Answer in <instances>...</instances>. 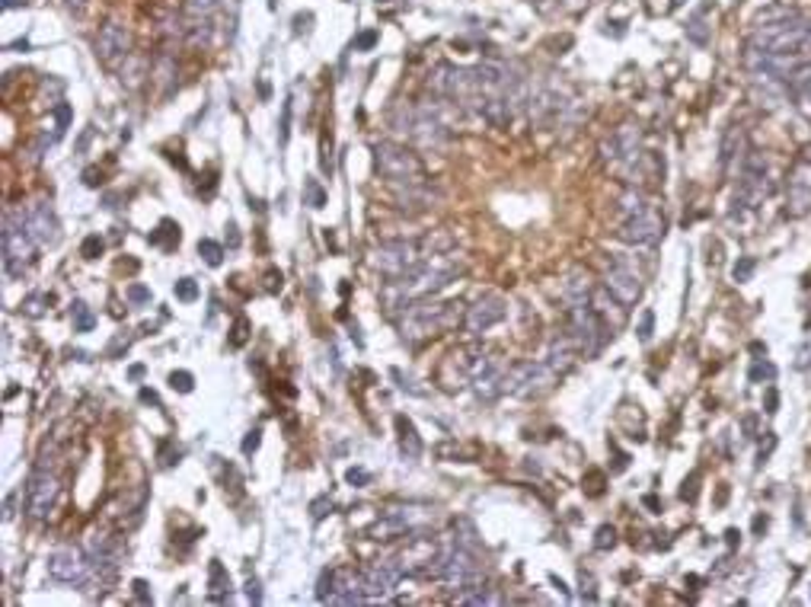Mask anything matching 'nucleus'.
I'll use <instances>...</instances> for the list:
<instances>
[{
    "label": "nucleus",
    "mask_w": 811,
    "mask_h": 607,
    "mask_svg": "<svg viewBox=\"0 0 811 607\" xmlns=\"http://www.w3.org/2000/svg\"><path fill=\"white\" fill-rule=\"evenodd\" d=\"M464 304H445L435 294L428 298H415L409 300L403 310H399V336L406 342H425L432 336L445 333V329H454L457 323H464L466 314H460Z\"/></svg>",
    "instance_id": "obj_1"
},
{
    "label": "nucleus",
    "mask_w": 811,
    "mask_h": 607,
    "mask_svg": "<svg viewBox=\"0 0 811 607\" xmlns=\"http://www.w3.org/2000/svg\"><path fill=\"white\" fill-rule=\"evenodd\" d=\"M374 163H377V173L390 186H428L425 167H422L419 157L413 151H406V147L393 144V141H384V144L374 147Z\"/></svg>",
    "instance_id": "obj_2"
},
{
    "label": "nucleus",
    "mask_w": 811,
    "mask_h": 607,
    "mask_svg": "<svg viewBox=\"0 0 811 607\" xmlns=\"http://www.w3.org/2000/svg\"><path fill=\"white\" fill-rule=\"evenodd\" d=\"M559 377L562 374L550 361H521L505 371V394L521 397V400H537L556 387Z\"/></svg>",
    "instance_id": "obj_3"
},
{
    "label": "nucleus",
    "mask_w": 811,
    "mask_h": 607,
    "mask_svg": "<svg viewBox=\"0 0 811 607\" xmlns=\"http://www.w3.org/2000/svg\"><path fill=\"white\" fill-rule=\"evenodd\" d=\"M565 333L572 336V342L581 348V358H594V355L604 348V342L613 336V329L601 320V314L591 308V304H572V308H569Z\"/></svg>",
    "instance_id": "obj_4"
},
{
    "label": "nucleus",
    "mask_w": 811,
    "mask_h": 607,
    "mask_svg": "<svg viewBox=\"0 0 811 607\" xmlns=\"http://www.w3.org/2000/svg\"><path fill=\"white\" fill-rule=\"evenodd\" d=\"M35 237L26 230V224H23V214H10L7 220H4V269H7V275H23L26 272V266L35 259Z\"/></svg>",
    "instance_id": "obj_5"
},
{
    "label": "nucleus",
    "mask_w": 811,
    "mask_h": 607,
    "mask_svg": "<svg viewBox=\"0 0 811 607\" xmlns=\"http://www.w3.org/2000/svg\"><path fill=\"white\" fill-rule=\"evenodd\" d=\"M432 521V508H422V505H396V508H386L384 518L374 524L371 537L374 541H393V537H403V534H413L419 527H425Z\"/></svg>",
    "instance_id": "obj_6"
},
{
    "label": "nucleus",
    "mask_w": 811,
    "mask_h": 607,
    "mask_svg": "<svg viewBox=\"0 0 811 607\" xmlns=\"http://www.w3.org/2000/svg\"><path fill=\"white\" fill-rule=\"evenodd\" d=\"M425 259L415 240H390V243H380L374 250V266L386 275V279H403V275L413 272L419 262Z\"/></svg>",
    "instance_id": "obj_7"
},
{
    "label": "nucleus",
    "mask_w": 811,
    "mask_h": 607,
    "mask_svg": "<svg viewBox=\"0 0 811 607\" xmlns=\"http://www.w3.org/2000/svg\"><path fill=\"white\" fill-rule=\"evenodd\" d=\"M620 240L626 243H636V247H655L665 234V214L659 211L655 205L642 208V211L630 214V218L620 220Z\"/></svg>",
    "instance_id": "obj_8"
},
{
    "label": "nucleus",
    "mask_w": 811,
    "mask_h": 607,
    "mask_svg": "<svg viewBox=\"0 0 811 607\" xmlns=\"http://www.w3.org/2000/svg\"><path fill=\"white\" fill-rule=\"evenodd\" d=\"M58 476L48 467H35L26 483V514L33 521H45L58 502Z\"/></svg>",
    "instance_id": "obj_9"
},
{
    "label": "nucleus",
    "mask_w": 811,
    "mask_h": 607,
    "mask_svg": "<svg viewBox=\"0 0 811 607\" xmlns=\"http://www.w3.org/2000/svg\"><path fill=\"white\" fill-rule=\"evenodd\" d=\"M48 575L61 585H83V582L93 575V563H90V553L77 547H64L54 550L48 556Z\"/></svg>",
    "instance_id": "obj_10"
},
{
    "label": "nucleus",
    "mask_w": 811,
    "mask_h": 607,
    "mask_svg": "<svg viewBox=\"0 0 811 607\" xmlns=\"http://www.w3.org/2000/svg\"><path fill=\"white\" fill-rule=\"evenodd\" d=\"M505 317H508V300L499 298V294H483L473 308H466L464 327H466V333L483 336V333H489L495 323L505 320Z\"/></svg>",
    "instance_id": "obj_11"
},
{
    "label": "nucleus",
    "mask_w": 811,
    "mask_h": 607,
    "mask_svg": "<svg viewBox=\"0 0 811 607\" xmlns=\"http://www.w3.org/2000/svg\"><path fill=\"white\" fill-rule=\"evenodd\" d=\"M128 52H132V33L119 20L103 23L100 35H96V58L106 67H115L128 58Z\"/></svg>",
    "instance_id": "obj_12"
},
{
    "label": "nucleus",
    "mask_w": 811,
    "mask_h": 607,
    "mask_svg": "<svg viewBox=\"0 0 811 607\" xmlns=\"http://www.w3.org/2000/svg\"><path fill=\"white\" fill-rule=\"evenodd\" d=\"M23 214V224H26V230L35 237V243L39 247H58L61 240V224H58V214L52 211V205H45V201H35V205H29Z\"/></svg>",
    "instance_id": "obj_13"
},
{
    "label": "nucleus",
    "mask_w": 811,
    "mask_h": 607,
    "mask_svg": "<svg viewBox=\"0 0 811 607\" xmlns=\"http://www.w3.org/2000/svg\"><path fill=\"white\" fill-rule=\"evenodd\" d=\"M808 208H811V154H805L792 163L789 205H786V211H789L792 218H802V214H808Z\"/></svg>",
    "instance_id": "obj_14"
},
{
    "label": "nucleus",
    "mask_w": 811,
    "mask_h": 607,
    "mask_svg": "<svg viewBox=\"0 0 811 607\" xmlns=\"http://www.w3.org/2000/svg\"><path fill=\"white\" fill-rule=\"evenodd\" d=\"M604 285L620 304H626V308H632V304L642 298V279H639L636 269L626 266V262H613V266L607 269Z\"/></svg>",
    "instance_id": "obj_15"
},
{
    "label": "nucleus",
    "mask_w": 811,
    "mask_h": 607,
    "mask_svg": "<svg viewBox=\"0 0 811 607\" xmlns=\"http://www.w3.org/2000/svg\"><path fill=\"white\" fill-rule=\"evenodd\" d=\"M365 575V594L367 598H384L396 588V582L403 579V566L399 560H377L371 563L367 569H361Z\"/></svg>",
    "instance_id": "obj_16"
},
{
    "label": "nucleus",
    "mask_w": 811,
    "mask_h": 607,
    "mask_svg": "<svg viewBox=\"0 0 811 607\" xmlns=\"http://www.w3.org/2000/svg\"><path fill=\"white\" fill-rule=\"evenodd\" d=\"M786 93H789L792 106H796L798 113L811 115V61L798 64L796 71L786 77Z\"/></svg>",
    "instance_id": "obj_17"
},
{
    "label": "nucleus",
    "mask_w": 811,
    "mask_h": 607,
    "mask_svg": "<svg viewBox=\"0 0 811 607\" xmlns=\"http://www.w3.org/2000/svg\"><path fill=\"white\" fill-rule=\"evenodd\" d=\"M588 304H591V308L598 310L601 320H604L611 329H620V327H623V323H626V304H620V300L613 298L611 291H607V285L594 288V291H591V300H588Z\"/></svg>",
    "instance_id": "obj_18"
},
{
    "label": "nucleus",
    "mask_w": 811,
    "mask_h": 607,
    "mask_svg": "<svg viewBox=\"0 0 811 607\" xmlns=\"http://www.w3.org/2000/svg\"><path fill=\"white\" fill-rule=\"evenodd\" d=\"M591 291H594V285H591V275L588 272H572V275H565V281H562V298L569 300V304H588V300H591Z\"/></svg>",
    "instance_id": "obj_19"
},
{
    "label": "nucleus",
    "mask_w": 811,
    "mask_h": 607,
    "mask_svg": "<svg viewBox=\"0 0 811 607\" xmlns=\"http://www.w3.org/2000/svg\"><path fill=\"white\" fill-rule=\"evenodd\" d=\"M396 432H399V451H403V457L415 461V457L422 454V441H419V432H415L413 419L396 416Z\"/></svg>",
    "instance_id": "obj_20"
},
{
    "label": "nucleus",
    "mask_w": 811,
    "mask_h": 607,
    "mask_svg": "<svg viewBox=\"0 0 811 607\" xmlns=\"http://www.w3.org/2000/svg\"><path fill=\"white\" fill-rule=\"evenodd\" d=\"M220 10V0H182V20L186 23H211Z\"/></svg>",
    "instance_id": "obj_21"
},
{
    "label": "nucleus",
    "mask_w": 811,
    "mask_h": 607,
    "mask_svg": "<svg viewBox=\"0 0 811 607\" xmlns=\"http://www.w3.org/2000/svg\"><path fill=\"white\" fill-rule=\"evenodd\" d=\"M208 598L211 601H227L230 598V575H227V569L220 566L218 560H211V566H208Z\"/></svg>",
    "instance_id": "obj_22"
},
{
    "label": "nucleus",
    "mask_w": 811,
    "mask_h": 607,
    "mask_svg": "<svg viewBox=\"0 0 811 607\" xmlns=\"http://www.w3.org/2000/svg\"><path fill=\"white\" fill-rule=\"evenodd\" d=\"M71 320H73V329H77V333H93V327H96V314L83 304V300H73L71 304Z\"/></svg>",
    "instance_id": "obj_23"
},
{
    "label": "nucleus",
    "mask_w": 811,
    "mask_h": 607,
    "mask_svg": "<svg viewBox=\"0 0 811 607\" xmlns=\"http://www.w3.org/2000/svg\"><path fill=\"white\" fill-rule=\"evenodd\" d=\"M617 205H620V214H623V218H630V214H636V211H642V208H649L652 201L645 199L642 189H626V192L620 195Z\"/></svg>",
    "instance_id": "obj_24"
},
{
    "label": "nucleus",
    "mask_w": 811,
    "mask_h": 607,
    "mask_svg": "<svg viewBox=\"0 0 811 607\" xmlns=\"http://www.w3.org/2000/svg\"><path fill=\"white\" fill-rule=\"evenodd\" d=\"M48 304H52V298H48V294H29V298L20 304V314L23 317H33V320H39V317H45Z\"/></svg>",
    "instance_id": "obj_25"
},
{
    "label": "nucleus",
    "mask_w": 811,
    "mask_h": 607,
    "mask_svg": "<svg viewBox=\"0 0 811 607\" xmlns=\"http://www.w3.org/2000/svg\"><path fill=\"white\" fill-rule=\"evenodd\" d=\"M199 256H201V259H205L211 269H218L220 262H224V247H220L218 240H208V237H205V240H199Z\"/></svg>",
    "instance_id": "obj_26"
},
{
    "label": "nucleus",
    "mask_w": 811,
    "mask_h": 607,
    "mask_svg": "<svg viewBox=\"0 0 811 607\" xmlns=\"http://www.w3.org/2000/svg\"><path fill=\"white\" fill-rule=\"evenodd\" d=\"M304 205H310V208H323V205H327V192H323V186H319L317 180H307L304 182Z\"/></svg>",
    "instance_id": "obj_27"
},
{
    "label": "nucleus",
    "mask_w": 811,
    "mask_h": 607,
    "mask_svg": "<svg viewBox=\"0 0 811 607\" xmlns=\"http://www.w3.org/2000/svg\"><path fill=\"white\" fill-rule=\"evenodd\" d=\"M687 35H690L697 45H706V42H709V29H706V23H703V14L693 16L690 26H687Z\"/></svg>",
    "instance_id": "obj_28"
},
{
    "label": "nucleus",
    "mask_w": 811,
    "mask_h": 607,
    "mask_svg": "<svg viewBox=\"0 0 811 607\" xmlns=\"http://www.w3.org/2000/svg\"><path fill=\"white\" fill-rule=\"evenodd\" d=\"M170 387L180 390V394H192L195 377L189 371H173V374H170Z\"/></svg>",
    "instance_id": "obj_29"
},
{
    "label": "nucleus",
    "mask_w": 811,
    "mask_h": 607,
    "mask_svg": "<svg viewBox=\"0 0 811 607\" xmlns=\"http://www.w3.org/2000/svg\"><path fill=\"white\" fill-rule=\"evenodd\" d=\"M173 291H176V298L186 300V304H192V300L199 298V285H195L192 279H180V281H176Z\"/></svg>",
    "instance_id": "obj_30"
},
{
    "label": "nucleus",
    "mask_w": 811,
    "mask_h": 607,
    "mask_svg": "<svg viewBox=\"0 0 811 607\" xmlns=\"http://www.w3.org/2000/svg\"><path fill=\"white\" fill-rule=\"evenodd\" d=\"M288 134H291V100L281 103V125H278V144H288Z\"/></svg>",
    "instance_id": "obj_31"
},
{
    "label": "nucleus",
    "mask_w": 811,
    "mask_h": 607,
    "mask_svg": "<svg viewBox=\"0 0 811 607\" xmlns=\"http://www.w3.org/2000/svg\"><path fill=\"white\" fill-rule=\"evenodd\" d=\"M100 253H103V237L90 234L87 240H83V247H80V256H83V259H96Z\"/></svg>",
    "instance_id": "obj_32"
},
{
    "label": "nucleus",
    "mask_w": 811,
    "mask_h": 607,
    "mask_svg": "<svg viewBox=\"0 0 811 607\" xmlns=\"http://www.w3.org/2000/svg\"><path fill=\"white\" fill-rule=\"evenodd\" d=\"M613 543H617V531H613L611 524L598 527V537H594V547H598V550H611Z\"/></svg>",
    "instance_id": "obj_33"
},
{
    "label": "nucleus",
    "mask_w": 811,
    "mask_h": 607,
    "mask_svg": "<svg viewBox=\"0 0 811 607\" xmlns=\"http://www.w3.org/2000/svg\"><path fill=\"white\" fill-rule=\"evenodd\" d=\"M754 269H757V262L751 259V256H745V259H738L735 262V269H732V275H735V281H747L754 275Z\"/></svg>",
    "instance_id": "obj_34"
},
{
    "label": "nucleus",
    "mask_w": 811,
    "mask_h": 607,
    "mask_svg": "<svg viewBox=\"0 0 811 607\" xmlns=\"http://www.w3.org/2000/svg\"><path fill=\"white\" fill-rule=\"evenodd\" d=\"M374 45H377V29H367V33H361L358 39L352 42L355 52H371Z\"/></svg>",
    "instance_id": "obj_35"
},
{
    "label": "nucleus",
    "mask_w": 811,
    "mask_h": 607,
    "mask_svg": "<svg viewBox=\"0 0 811 607\" xmlns=\"http://www.w3.org/2000/svg\"><path fill=\"white\" fill-rule=\"evenodd\" d=\"M132 594H134V601H141V604H151L153 601V592H151V585H147L144 579L132 582Z\"/></svg>",
    "instance_id": "obj_36"
},
{
    "label": "nucleus",
    "mask_w": 811,
    "mask_h": 607,
    "mask_svg": "<svg viewBox=\"0 0 811 607\" xmlns=\"http://www.w3.org/2000/svg\"><path fill=\"white\" fill-rule=\"evenodd\" d=\"M652 327H655V314H652V310H645L642 323H639V339H642V342L652 339Z\"/></svg>",
    "instance_id": "obj_37"
},
{
    "label": "nucleus",
    "mask_w": 811,
    "mask_h": 607,
    "mask_svg": "<svg viewBox=\"0 0 811 607\" xmlns=\"http://www.w3.org/2000/svg\"><path fill=\"white\" fill-rule=\"evenodd\" d=\"M247 327H249V323L243 320V317H239V320L233 323V336H230V346H233V348H239V346H243V342H247Z\"/></svg>",
    "instance_id": "obj_38"
},
{
    "label": "nucleus",
    "mask_w": 811,
    "mask_h": 607,
    "mask_svg": "<svg viewBox=\"0 0 811 607\" xmlns=\"http://www.w3.org/2000/svg\"><path fill=\"white\" fill-rule=\"evenodd\" d=\"M773 374H777V371H773V365H770V361H760V358H757V365L751 367V381H760V377H767V381H773Z\"/></svg>",
    "instance_id": "obj_39"
},
{
    "label": "nucleus",
    "mask_w": 811,
    "mask_h": 607,
    "mask_svg": "<svg viewBox=\"0 0 811 607\" xmlns=\"http://www.w3.org/2000/svg\"><path fill=\"white\" fill-rule=\"evenodd\" d=\"M346 483H352V486H367V483H371V474H367V470H361V467H352L346 474Z\"/></svg>",
    "instance_id": "obj_40"
},
{
    "label": "nucleus",
    "mask_w": 811,
    "mask_h": 607,
    "mask_svg": "<svg viewBox=\"0 0 811 607\" xmlns=\"http://www.w3.org/2000/svg\"><path fill=\"white\" fill-rule=\"evenodd\" d=\"M697 483H699V474H690V480H684V489H680V499L684 502L697 499Z\"/></svg>",
    "instance_id": "obj_41"
},
{
    "label": "nucleus",
    "mask_w": 811,
    "mask_h": 607,
    "mask_svg": "<svg viewBox=\"0 0 811 607\" xmlns=\"http://www.w3.org/2000/svg\"><path fill=\"white\" fill-rule=\"evenodd\" d=\"M259 441H262V428H253V432H249L247 438H243V454H247V457H249V454H253L256 447H259Z\"/></svg>",
    "instance_id": "obj_42"
},
{
    "label": "nucleus",
    "mask_w": 811,
    "mask_h": 607,
    "mask_svg": "<svg viewBox=\"0 0 811 607\" xmlns=\"http://www.w3.org/2000/svg\"><path fill=\"white\" fill-rule=\"evenodd\" d=\"M128 300H134V304H147V300H151V291H147L144 285H132L128 288Z\"/></svg>",
    "instance_id": "obj_43"
},
{
    "label": "nucleus",
    "mask_w": 811,
    "mask_h": 607,
    "mask_svg": "<svg viewBox=\"0 0 811 607\" xmlns=\"http://www.w3.org/2000/svg\"><path fill=\"white\" fill-rule=\"evenodd\" d=\"M247 598L253 601V604H262V585L256 579L247 582Z\"/></svg>",
    "instance_id": "obj_44"
},
{
    "label": "nucleus",
    "mask_w": 811,
    "mask_h": 607,
    "mask_svg": "<svg viewBox=\"0 0 811 607\" xmlns=\"http://www.w3.org/2000/svg\"><path fill=\"white\" fill-rule=\"evenodd\" d=\"M227 243H230V250H237L239 247V230H237V224H227Z\"/></svg>",
    "instance_id": "obj_45"
},
{
    "label": "nucleus",
    "mask_w": 811,
    "mask_h": 607,
    "mask_svg": "<svg viewBox=\"0 0 811 607\" xmlns=\"http://www.w3.org/2000/svg\"><path fill=\"white\" fill-rule=\"evenodd\" d=\"M777 403H779L777 390H770V394H767V413H777Z\"/></svg>",
    "instance_id": "obj_46"
},
{
    "label": "nucleus",
    "mask_w": 811,
    "mask_h": 607,
    "mask_svg": "<svg viewBox=\"0 0 811 607\" xmlns=\"http://www.w3.org/2000/svg\"><path fill=\"white\" fill-rule=\"evenodd\" d=\"M64 4H67V7H71V10H83V4H87V0H64Z\"/></svg>",
    "instance_id": "obj_47"
},
{
    "label": "nucleus",
    "mask_w": 811,
    "mask_h": 607,
    "mask_svg": "<svg viewBox=\"0 0 811 607\" xmlns=\"http://www.w3.org/2000/svg\"><path fill=\"white\" fill-rule=\"evenodd\" d=\"M141 400H147V403H157V394H151V390H141Z\"/></svg>",
    "instance_id": "obj_48"
},
{
    "label": "nucleus",
    "mask_w": 811,
    "mask_h": 607,
    "mask_svg": "<svg viewBox=\"0 0 811 607\" xmlns=\"http://www.w3.org/2000/svg\"><path fill=\"white\" fill-rule=\"evenodd\" d=\"M4 7H7V10H14V7H20V0H4Z\"/></svg>",
    "instance_id": "obj_49"
}]
</instances>
